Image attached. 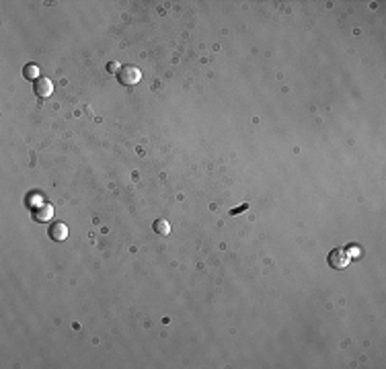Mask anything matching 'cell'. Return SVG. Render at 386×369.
Masks as SVG:
<instances>
[{
  "label": "cell",
  "mask_w": 386,
  "mask_h": 369,
  "mask_svg": "<svg viewBox=\"0 0 386 369\" xmlns=\"http://www.w3.org/2000/svg\"><path fill=\"white\" fill-rule=\"evenodd\" d=\"M140 78H142V72L136 68V66H124V68L117 72V80H120L124 87H133V85H138Z\"/></svg>",
  "instance_id": "obj_1"
},
{
  "label": "cell",
  "mask_w": 386,
  "mask_h": 369,
  "mask_svg": "<svg viewBox=\"0 0 386 369\" xmlns=\"http://www.w3.org/2000/svg\"><path fill=\"white\" fill-rule=\"evenodd\" d=\"M29 207H31V213H33V220L35 222H49L52 220V215H54V207L49 205V203H27Z\"/></svg>",
  "instance_id": "obj_2"
},
{
  "label": "cell",
  "mask_w": 386,
  "mask_h": 369,
  "mask_svg": "<svg viewBox=\"0 0 386 369\" xmlns=\"http://www.w3.org/2000/svg\"><path fill=\"white\" fill-rule=\"evenodd\" d=\"M347 263H349V255L345 253V250H341V248L331 250V255H329V265L333 267V269H345Z\"/></svg>",
  "instance_id": "obj_3"
},
{
  "label": "cell",
  "mask_w": 386,
  "mask_h": 369,
  "mask_svg": "<svg viewBox=\"0 0 386 369\" xmlns=\"http://www.w3.org/2000/svg\"><path fill=\"white\" fill-rule=\"evenodd\" d=\"M47 234H49V238H52V240L62 242V240L68 238V228H66V224H62V222H56L54 226H49Z\"/></svg>",
  "instance_id": "obj_4"
},
{
  "label": "cell",
  "mask_w": 386,
  "mask_h": 369,
  "mask_svg": "<svg viewBox=\"0 0 386 369\" xmlns=\"http://www.w3.org/2000/svg\"><path fill=\"white\" fill-rule=\"evenodd\" d=\"M35 94L39 96V98H47L49 94L54 92V85H52V80H47V78H39V80H35Z\"/></svg>",
  "instance_id": "obj_5"
},
{
  "label": "cell",
  "mask_w": 386,
  "mask_h": 369,
  "mask_svg": "<svg viewBox=\"0 0 386 369\" xmlns=\"http://www.w3.org/2000/svg\"><path fill=\"white\" fill-rule=\"evenodd\" d=\"M23 76H25L27 80H39V66H35V64H27L25 70H23Z\"/></svg>",
  "instance_id": "obj_6"
},
{
  "label": "cell",
  "mask_w": 386,
  "mask_h": 369,
  "mask_svg": "<svg viewBox=\"0 0 386 369\" xmlns=\"http://www.w3.org/2000/svg\"><path fill=\"white\" fill-rule=\"evenodd\" d=\"M152 228H154L156 234H160V236H166V234H171V226H169V222H166V220H156Z\"/></svg>",
  "instance_id": "obj_7"
},
{
  "label": "cell",
  "mask_w": 386,
  "mask_h": 369,
  "mask_svg": "<svg viewBox=\"0 0 386 369\" xmlns=\"http://www.w3.org/2000/svg\"><path fill=\"white\" fill-rule=\"evenodd\" d=\"M247 207H249V203H243L241 207H234V209L230 211V215H239V213H243V211H247Z\"/></svg>",
  "instance_id": "obj_8"
},
{
  "label": "cell",
  "mask_w": 386,
  "mask_h": 369,
  "mask_svg": "<svg viewBox=\"0 0 386 369\" xmlns=\"http://www.w3.org/2000/svg\"><path fill=\"white\" fill-rule=\"evenodd\" d=\"M107 70H109V72H120V70H117V64H115V62H109V64H107Z\"/></svg>",
  "instance_id": "obj_9"
}]
</instances>
